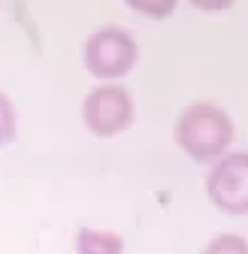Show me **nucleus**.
Returning <instances> with one entry per match:
<instances>
[{"mask_svg": "<svg viewBox=\"0 0 248 254\" xmlns=\"http://www.w3.org/2000/svg\"><path fill=\"white\" fill-rule=\"evenodd\" d=\"M176 142L197 164H212L227 154L233 142V121L215 103H191L176 118Z\"/></svg>", "mask_w": 248, "mask_h": 254, "instance_id": "nucleus-1", "label": "nucleus"}, {"mask_svg": "<svg viewBox=\"0 0 248 254\" xmlns=\"http://www.w3.org/2000/svg\"><path fill=\"white\" fill-rule=\"evenodd\" d=\"M139 61V46L133 40L130 30H124L118 24L97 27L82 46V64L91 76H97L103 82L127 76Z\"/></svg>", "mask_w": 248, "mask_h": 254, "instance_id": "nucleus-2", "label": "nucleus"}, {"mask_svg": "<svg viewBox=\"0 0 248 254\" xmlns=\"http://www.w3.org/2000/svg\"><path fill=\"white\" fill-rule=\"evenodd\" d=\"M82 121L94 136H118L133 124V97L121 85H97L82 100Z\"/></svg>", "mask_w": 248, "mask_h": 254, "instance_id": "nucleus-3", "label": "nucleus"}, {"mask_svg": "<svg viewBox=\"0 0 248 254\" xmlns=\"http://www.w3.org/2000/svg\"><path fill=\"white\" fill-rule=\"evenodd\" d=\"M206 194L218 212L248 215V151L221 154L215 161L206 179Z\"/></svg>", "mask_w": 248, "mask_h": 254, "instance_id": "nucleus-4", "label": "nucleus"}, {"mask_svg": "<svg viewBox=\"0 0 248 254\" xmlns=\"http://www.w3.org/2000/svg\"><path fill=\"white\" fill-rule=\"evenodd\" d=\"M124 239L112 230H94V227H82L76 233V254H121Z\"/></svg>", "mask_w": 248, "mask_h": 254, "instance_id": "nucleus-5", "label": "nucleus"}, {"mask_svg": "<svg viewBox=\"0 0 248 254\" xmlns=\"http://www.w3.org/2000/svg\"><path fill=\"white\" fill-rule=\"evenodd\" d=\"M133 12L145 15V18H154V21H164L176 12L179 6V0H124Z\"/></svg>", "mask_w": 248, "mask_h": 254, "instance_id": "nucleus-6", "label": "nucleus"}, {"mask_svg": "<svg viewBox=\"0 0 248 254\" xmlns=\"http://www.w3.org/2000/svg\"><path fill=\"white\" fill-rule=\"evenodd\" d=\"M203 254H248V239L236 233H218L215 239H209Z\"/></svg>", "mask_w": 248, "mask_h": 254, "instance_id": "nucleus-7", "label": "nucleus"}, {"mask_svg": "<svg viewBox=\"0 0 248 254\" xmlns=\"http://www.w3.org/2000/svg\"><path fill=\"white\" fill-rule=\"evenodd\" d=\"M15 127H18V118H15V106L12 100L0 91V145H6L15 139Z\"/></svg>", "mask_w": 248, "mask_h": 254, "instance_id": "nucleus-8", "label": "nucleus"}, {"mask_svg": "<svg viewBox=\"0 0 248 254\" xmlns=\"http://www.w3.org/2000/svg\"><path fill=\"white\" fill-rule=\"evenodd\" d=\"M188 3L194 9H200V12H224V9H230L236 3V0H188Z\"/></svg>", "mask_w": 248, "mask_h": 254, "instance_id": "nucleus-9", "label": "nucleus"}]
</instances>
